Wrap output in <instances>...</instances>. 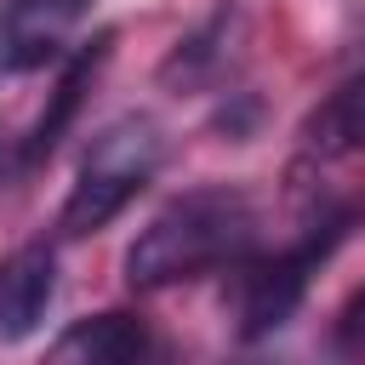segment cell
<instances>
[{
    "label": "cell",
    "instance_id": "1",
    "mask_svg": "<svg viewBox=\"0 0 365 365\" xmlns=\"http://www.w3.org/2000/svg\"><path fill=\"white\" fill-rule=\"evenodd\" d=\"M257 211L234 188H194L171 200L125 251V279L137 291H160L194 274H211L222 262H240L251 251Z\"/></svg>",
    "mask_w": 365,
    "mask_h": 365
},
{
    "label": "cell",
    "instance_id": "2",
    "mask_svg": "<svg viewBox=\"0 0 365 365\" xmlns=\"http://www.w3.org/2000/svg\"><path fill=\"white\" fill-rule=\"evenodd\" d=\"M160 154H165V143H160V125H154V120H143V114L114 120V125L91 143V154H86L68 200H63L57 228L80 240V234H97L103 222H114V217L143 194V182L160 171Z\"/></svg>",
    "mask_w": 365,
    "mask_h": 365
},
{
    "label": "cell",
    "instance_id": "3",
    "mask_svg": "<svg viewBox=\"0 0 365 365\" xmlns=\"http://www.w3.org/2000/svg\"><path fill=\"white\" fill-rule=\"evenodd\" d=\"M336 228L342 222H331L325 234H308L297 251H279V257H268V262H257L251 274H245V285H240V336H268V331H279L291 314H297V302H302V291H308V274L319 268V257L336 245Z\"/></svg>",
    "mask_w": 365,
    "mask_h": 365
},
{
    "label": "cell",
    "instance_id": "4",
    "mask_svg": "<svg viewBox=\"0 0 365 365\" xmlns=\"http://www.w3.org/2000/svg\"><path fill=\"white\" fill-rule=\"evenodd\" d=\"M91 0H6L0 11V74H23L51 63L80 29Z\"/></svg>",
    "mask_w": 365,
    "mask_h": 365
},
{
    "label": "cell",
    "instance_id": "5",
    "mask_svg": "<svg viewBox=\"0 0 365 365\" xmlns=\"http://www.w3.org/2000/svg\"><path fill=\"white\" fill-rule=\"evenodd\" d=\"M57 291V257L51 245H23L11 257H0V342L29 336Z\"/></svg>",
    "mask_w": 365,
    "mask_h": 365
},
{
    "label": "cell",
    "instance_id": "6",
    "mask_svg": "<svg viewBox=\"0 0 365 365\" xmlns=\"http://www.w3.org/2000/svg\"><path fill=\"white\" fill-rule=\"evenodd\" d=\"M302 148L319 160H348L365 148V68L325 91L302 120Z\"/></svg>",
    "mask_w": 365,
    "mask_h": 365
},
{
    "label": "cell",
    "instance_id": "7",
    "mask_svg": "<svg viewBox=\"0 0 365 365\" xmlns=\"http://www.w3.org/2000/svg\"><path fill=\"white\" fill-rule=\"evenodd\" d=\"M143 354H148V325L137 314H97L51 342V359H86V365H131Z\"/></svg>",
    "mask_w": 365,
    "mask_h": 365
},
{
    "label": "cell",
    "instance_id": "8",
    "mask_svg": "<svg viewBox=\"0 0 365 365\" xmlns=\"http://www.w3.org/2000/svg\"><path fill=\"white\" fill-rule=\"evenodd\" d=\"M228 29H234V11L222 6L200 34H188L171 57H165V68H160V80L171 86V91H188V86H200V80H211L222 63H228Z\"/></svg>",
    "mask_w": 365,
    "mask_h": 365
},
{
    "label": "cell",
    "instance_id": "9",
    "mask_svg": "<svg viewBox=\"0 0 365 365\" xmlns=\"http://www.w3.org/2000/svg\"><path fill=\"white\" fill-rule=\"evenodd\" d=\"M103 51H108V34H97V40H91V51H80V57H74V68H68V74H63V86H57V103L40 114V125H34V137H29V160L51 154V143H57V137H63V125H68V114L80 108V91H86V80L97 74Z\"/></svg>",
    "mask_w": 365,
    "mask_h": 365
},
{
    "label": "cell",
    "instance_id": "10",
    "mask_svg": "<svg viewBox=\"0 0 365 365\" xmlns=\"http://www.w3.org/2000/svg\"><path fill=\"white\" fill-rule=\"evenodd\" d=\"M336 336H342V348H365V291L342 308V319H336Z\"/></svg>",
    "mask_w": 365,
    "mask_h": 365
}]
</instances>
